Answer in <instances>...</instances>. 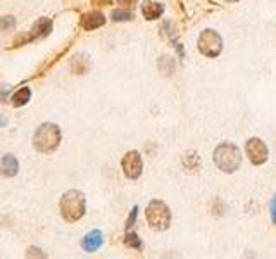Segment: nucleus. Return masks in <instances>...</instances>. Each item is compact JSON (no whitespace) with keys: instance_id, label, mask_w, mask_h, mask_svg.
<instances>
[{"instance_id":"obj_1","label":"nucleus","mask_w":276,"mask_h":259,"mask_svg":"<svg viewBox=\"0 0 276 259\" xmlns=\"http://www.w3.org/2000/svg\"><path fill=\"white\" fill-rule=\"evenodd\" d=\"M61 128L54 123L40 125L33 135V147L42 154H52L59 149L61 145Z\"/></svg>"},{"instance_id":"obj_2","label":"nucleus","mask_w":276,"mask_h":259,"mask_svg":"<svg viewBox=\"0 0 276 259\" xmlns=\"http://www.w3.org/2000/svg\"><path fill=\"white\" fill-rule=\"evenodd\" d=\"M85 209H87V202H85V195L80 190H68L61 197V214L68 223L82 220Z\"/></svg>"},{"instance_id":"obj_3","label":"nucleus","mask_w":276,"mask_h":259,"mask_svg":"<svg viewBox=\"0 0 276 259\" xmlns=\"http://www.w3.org/2000/svg\"><path fill=\"white\" fill-rule=\"evenodd\" d=\"M214 163L223 173H235L242 163L240 149L230 142L218 145L214 150Z\"/></svg>"},{"instance_id":"obj_4","label":"nucleus","mask_w":276,"mask_h":259,"mask_svg":"<svg viewBox=\"0 0 276 259\" xmlns=\"http://www.w3.org/2000/svg\"><path fill=\"white\" fill-rule=\"evenodd\" d=\"M145 216H147V221H149L150 228L159 230V232L169 228L171 225L169 207L166 206L163 201H150L145 209Z\"/></svg>"},{"instance_id":"obj_5","label":"nucleus","mask_w":276,"mask_h":259,"mask_svg":"<svg viewBox=\"0 0 276 259\" xmlns=\"http://www.w3.org/2000/svg\"><path fill=\"white\" fill-rule=\"evenodd\" d=\"M52 26H54L52 25V19H49V17H40V19H36L35 23H33L30 31L25 33V35H19L17 38L12 42V47L28 45V44H31V42L45 38V36L50 35Z\"/></svg>"},{"instance_id":"obj_6","label":"nucleus","mask_w":276,"mask_h":259,"mask_svg":"<svg viewBox=\"0 0 276 259\" xmlns=\"http://www.w3.org/2000/svg\"><path fill=\"white\" fill-rule=\"evenodd\" d=\"M199 50L202 52L206 57H218L223 50V40L220 36V33H216L214 30H204L199 36Z\"/></svg>"},{"instance_id":"obj_7","label":"nucleus","mask_w":276,"mask_h":259,"mask_svg":"<svg viewBox=\"0 0 276 259\" xmlns=\"http://www.w3.org/2000/svg\"><path fill=\"white\" fill-rule=\"evenodd\" d=\"M123 171L128 178L131 180H136L138 176L142 175V169H144V163H142V155L136 152V150H130L128 154H125L121 161Z\"/></svg>"},{"instance_id":"obj_8","label":"nucleus","mask_w":276,"mask_h":259,"mask_svg":"<svg viewBox=\"0 0 276 259\" xmlns=\"http://www.w3.org/2000/svg\"><path fill=\"white\" fill-rule=\"evenodd\" d=\"M245 150L252 164H255V166H261L268 161V147L261 138H250L245 145Z\"/></svg>"},{"instance_id":"obj_9","label":"nucleus","mask_w":276,"mask_h":259,"mask_svg":"<svg viewBox=\"0 0 276 259\" xmlns=\"http://www.w3.org/2000/svg\"><path fill=\"white\" fill-rule=\"evenodd\" d=\"M80 25H82V28H83L85 31H92V30H97V28H101V26L106 25V17H104L102 12L92 11V12L83 14Z\"/></svg>"},{"instance_id":"obj_10","label":"nucleus","mask_w":276,"mask_h":259,"mask_svg":"<svg viewBox=\"0 0 276 259\" xmlns=\"http://www.w3.org/2000/svg\"><path fill=\"white\" fill-rule=\"evenodd\" d=\"M19 173V161L14 154H6L0 159V175L6 178H12Z\"/></svg>"},{"instance_id":"obj_11","label":"nucleus","mask_w":276,"mask_h":259,"mask_svg":"<svg viewBox=\"0 0 276 259\" xmlns=\"http://www.w3.org/2000/svg\"><path fill=\"white\" fill-rule=\"evenodd\" d=\"M102 244H104L102 232L101 230H92V232L83 238L82 247H83V251H87V252H95L97 249L102 247Z\"/></svg>"},{"instance_id":"obj_12","label":"nucleus","mask_w":276,"mask_h":259,"mask_svg":"<svg viewBox=\"0 0 276 259\" xmlns=\"http://www.w3.org/2000/svg\"><path fill=\"white\" fill-rule=\"evenodd\" d=\"M164 12V6L159 2H152V0H144L142 2V14L147 21H154L157 17H161Z\"/></svg>"},{"instance_id":"obj_13","label":"nucleus","mask_w":276,"mask_h":259,"mask_svg":"<svg viewBox=\"0 0 276 259\" xmlns=\"http://www.w3.org/2000/svg\"><path fill=\"white\" fill-rule=\"evenodd\" d=\"M30 98H31V88L23 87V88H19L17 92H14V95L11 97V102L14 107H23L30 102Z\"/></svg>"},{"instance_id":"obj_14","label":"nucleus","mask_w":276,"mask_h":259,"mask_svg":"<svg viewBox=\"0 0 276 259\" xmlns=\"http://www.w3.org/2000/svg\"><path fill=\"white\" fill-rule=\"evenodd\" d=\"M182 163L185 169H188V171H199V168H201V157H199L197 152H187L182 157Z\"/></svg>"},{"instance_id":"obj_15","label":"nucleus","mask_w":276,"mask_h":259,"mask_svg":"<svg viewBox=\"0 0 276 259\" xmlns=\"http://www.w3.org/2000/svg\"><path fill=\"white\" fill-rule=\"evenodd\" d=\"M88 68H90L88 57H87V55H82V54L76 55V57L73 59V63H71V69H73V73H76V74L87 73Z\"/></svg>"},{"instance_id":"obj_16","label":"nucleus","mask_w":276,"mask_h":259,"mask_svg":"<svg viewBox=\"0 0 276 259\" xmlns=\"http://www.w3.org/2000/svg\"><path fill=\"white\" fill-rule=\"evenodd\" d=\"M159 69H161V73L166 74V76H168V74H173L174 69H176L174 61L171 59V57H166V55H164V57L159 59Z\"/></svg>"},{"instance_id":"obj_17","label":"nucleus","mask_w":276,"mask_h":259,"mask_svg":"<svg viewBox=\"0 0 276 259\" xmlns=\"http://www.w3.org/2000/svg\"><path fill=\"white\" fill-rule=\"evenodd\" d=\"M112 21H130L133 19V14L126 9H114L112 14H111Z\"/></svg>"},{"instance_id":"obj_18","label":"nucleus","mask_w":276,"mask_h":259,"mask_svg":"<svg viewBox=\"0 0 276 259\" xmlns=\"http://www.w3.org/2000/svg\"><path fill=\"white\" fill-rule=\"evenodd\" d=\"M125 244H126L128 247H131V249H138V251L142 249V240L138 238V235L133 233V232H130L125 237Z\"/></svg>"},{"instance_id":"obj_19","label":"nucleus","mask_w":276,"mask_h":259,"mask_svg":"<svg viewBox=\"0 0 276 259\" xmlns=\"http://www.w3.org/2000/svg\"><path fill=\"white\" fill-rule=\"evenodd\" d=\"M16 26V19L12 16H4L0 17V31H7V30H12Z\"/></svg>"},{"instance_id":"obj_20","label":"nucleus","mask_w":276,"mask_h":259,"mask_svg":"<svg viewBox=\"0 0 276 259\" xmlns=\"http://www.w3.org/2000/svg\"><path fill=\"white\" fill-rule=\"evenodd\" d=\"M136 214H138V207L135 206V207H133V209H131V214H130V218L126 220V230H128V228H131L133 225H135Z\"/></svg>"},{"instance_id":"obj_21","label":"nucleus","mask_w":276,"mask_h":259,"mask_svg":"<svg viewBox=\"0 0 276 259\" xmlns=\"http://www.w3.org/2000/svg\"><path fill=\"white\" fill-rule=\"evenodd\" d=\"M269 209H271V220H273V223L276 225V195L273 197V199H271Z\"/></svg>"},{"instance_id":"obj_22","label":"nucleus","mask_w":276,"mask_h":259,"mask_svg":"<svg viewBox=\"0 0 276 259\" xmlns=\"http://www.w3.org/2000/svg\"><path fill=\"white\" fill-rule=\"evenodd\" d=\"M7 92H9V85H0V101L2 102L7 101Z\"/></svg>"},{"instance_id":"obj_23","label":"nucleus","mask_w":276,"mask_h":259,"mask_svg":"<svg viewBox=\"0 0 276 259\" xmlns=\"http://www.w3.org/2000/svg\"><path fill=\"white\" fill-rule=\"evenodd\" d=\"M28 257H31V256H36V257H45V254L44 252H40L38 249H35V247H31L30 251H28V254H26Z\"/></svg>"},{"instance_id":"obj_24","label":"nucleus","mask_w":276,"mask_h":259,"mask_svg":"<svg viewBox=\"0 0 276 259\" xmlns=\"http://www.w3.org/2000/svg\"><path fill=\"white\" fill-rule=\"evenodd\" d=\"M90 2H92L93 6H109L112 0H90Z\"/></svg>"},{"instance_id":"obj_25","label":"nucleus","mask_w":276,"mask_h":259,"mask_svg":"<svg viewBox=\"0 0 276 259\" xmlns=\"http://www.w3.org/2000/svg\"><path fill=\"white\" fill-rule=\"evenodd\" d=\"M120 4H123V6H130V7H133L135 4L138 2V0H117Z\"/></svg>"},{"instance_id":"obj_26","label":"nucleus","mask_w":276,"mask_h":259,"mask_svg":"<svg viewBox=\"0 0 276 259\" xmlns=\"http://www.w3.org/2000/svg\"><path fill=\"white\" fill-rule=\"evenodd\" d=\"M226 2H239V0H226Z\"/></svg>"}]
</instances>
